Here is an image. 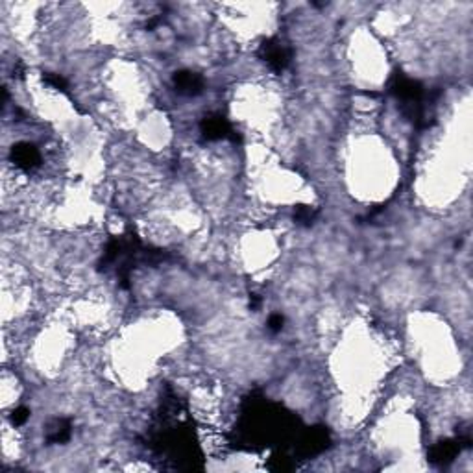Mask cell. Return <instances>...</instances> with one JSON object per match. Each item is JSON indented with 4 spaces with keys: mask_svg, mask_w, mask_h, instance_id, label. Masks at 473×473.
<instances>
[{
    "mask_svg": "<svg viewBox=\"0 0 473 473\" xmlns=\"http://www.w3.org/2000/svg\"><path fill=\"white\" fill-rule=\"evenodd\" d=\"M70 434H73V424L67 418H56L47 427V442L49 444H65L70 440Z\"/></svg>",
    "mask_w": 473,
    "mask_h": 473,
    "instance_id": "cell-9",
    "label": "cell"
},
{
    "mask_svg": "<svg viewBox=\"0 0 473 473\" xmlns=\"http://www.w3.org/2000/svg\"><path fill=\"white\" fill-rule=\"evenodd\" d=\"M23 73H25V67H23V63H20V61H17V63H15V68H13V76H17V78H23Z\"/></svg>",
    "mask_w": 473,
    "mask_h": 473,
    "instance_id": "cell-16",
    "label": "cell"
},
{
    "mask_svg": "<svg viewBox=\"0 0 473 473\" xmlns=\"http://www.w3.org/2000/svg\"><path fill=\"white\" fill-rule=\"evenodd\" d=\"M261 307V296L259 294H250V309L252 311H257V309Z\"/></svg>",
    "mask_w": 473,
    "mask_h": 473,
    "instance_id": "cell-15",
    "label": "cell"
},
{
    "mask_svg": "<svg viewBox=\"0 0 473 473\" xmlns=\"http://www.w3.org/2000/svg\"><path fill=\"white\" fill-rule=\"evenodd\" d=\"M331 446V434L324 425H314L302 431L296 438V455L300 459H311Z\"/></svg>",
    "mask_w": 473,
    "mask_h": 473,
    "instance_id": "cell-2",
    "label": "cell"
},
{
    "mask_svg": "<svg viewBox=\"0 0 473 473\" xmlns=\"http://www.w3.org/2000/svg\"><path fill=\"white\" fill-rule=\"evenodd\" d=\"M30 418V409H26V407H19V409H15L13 412H11V424L13 425H25L26 422H28Z\"/></svg>",
    "mask_w": 473,
    "mask_h": 473,
    "instance_id": "cell-13",
    "label": "cell"
},
{
    "mask_svg": "<svg viewBox=\"0 0 473 473\" xmlns=\"http://www.w3.org/2000/svg\"><path fill=\"white\" fill-rule=\"evenodd\" d=\"M318 216V211L311 205H297L294 209V222L302 228H311Z\"/></svg>",
    "mask_w": 473,
    "mask_h": 473,
    "instance_id": "cell-10",
    "label": "cell"
},
{
    "mask_svg": "<svg viewBox=\"0 0 473 473\" xmlns=\"http://www.w3.org/2000/svg\"><path fill=\"white\" fill-rule=\"evenodd\" d=\"M388 91H391L400 102L409 106V109L424 106V97H425L424 85H422L418 80L405 76L403 73H395L394 76H392L391 83H388Z\"/></svg>",
    "mask_w": 473,
    "mask_h": 473,
    "instance_id": "cell-3",
    "label": "cell"
},
{
    "mask_svg": "<svg viewBox=\"0 0 473 473\" xmlns=\"http://www.w3.org/2000/svg\"><path fill=\"white\" fill-rule=\"evenodd\" d=\"M43 80L47 85H50L52 89H56V91H59V93H67V82H65L63 76H59V74H52V73H47L43 74Z\"/></svg>",
    "mask_w": 473,
    "mask_h": 473,
    "instance_id": "cell-12",
    "label": "cell"
},
{
    "mask_svg": "<svg viewBox=\"0 0 473 473\" xmlns=\"http://www.w3.org/2000/svg\"><path fill=\"white\" fill-rule=\"evenodd\" d=\"M462 449L464 446L460 444L459 438L440 440L438 444L429 449V462L434 466H448L459 457Z\"/></svg>",
    "mask_w": 473,
    "mask_h": 473,
    "instance_id": "cell-6",
    "label": "cell"
},
{
    "mask_svg": "<svg viewBox=\"0 0 473 473\" xmlns=\"http://www.w3.org/2000/svg\"><path fill=\"white\" fill-rule=\"evenodd\" d=\"M257 54L264 63L272 68L274 73H283L285 68L290 65V59H293V50H290V47L285 44L283 41L276 39V37L263 41L261 47H259Z\"/></svg>",
    "mask_w": 473,
    "mask_h": 473,
    "instance_id": "cell-4",
    "label": "cell"
},
{
    "mask_svg": "<svg viewBox=\"0 0 473 473\" xmlns=\"http://www.w3.org/2000/svg\"><path fill=\"white\" fill-rule=\"evenodd\" d=\"M269 468L272 469V472H288V469L294 468V462L287 453L279 451V453L272 455V459H270L269 462Z\"/></svg>",
    "mask_w": 473,
    "mask_h": 473,
    "instance_id": "cell-11",
    "label": "cell"
},
{
    "mask_svg": "<svg viewBox=\"0 0 473 473\" xmlns=\"http://www.w3.org/2000/svg\"><path fill=\"white\" fill-rule=\"evenodd\" d=\"M172 85L180 94L185 97H198L204 91V78L192 70H178L172 74Z\"/></svg>",
    "mask_w": 473,
    "mask_h": 473,
    "instance_id": "cell-8",
    "label": "cell"
},
{
    "mask_svg": "<svg viewBox=\"0 0 473 473\" xmlns=\"http://www.w3.org/2000/svg\"><path fill=\"white\" fill-rule=\"evenodd\" d=\"M10 157L11 161L15 163V166H19V168L26 172L35 171L41 165L39 150L32 142H17V145H13Z\"/></svg>",
    "mask_w": 473,
    "mask_h": 473,
    "instance_id": "cell-7",
    "label": "cell"
},
{
    "mask_svg": "<svg viewBox=\"0 0 473 473\" xmlns=\"http://www.w3.org/2000/svg\"><path fill=\"white\" fill-rule=\"evenodd\" d=\"M266 326H269V329L272 333H279L285 326V317L283 314H279V312H274V314H270Z\"/></svg>",
    "mask_w": 473,
    "mask_h": 473,
    "instance_id": "cell-14",
    "label": "cell"
},
{
    "mask_svg": "<svg viewBox=\"0 0 473 473\" xmlns=\"http://www.w3.org/2000/svg\"><path fill=\"white\" fill-rule=\"evenodd\" d=\"M200 133L205 141H222V139H230L233 142H240V135H237L228 118L219 115V113H211L205 115L200 122Z\"/></svg>",
    "mask_w": 473,
    "mask_h": 473,
    "instance_id": "cell-5",
    "label": "cell"
},
{
    "mask_svg": "<svg viewBox=\"0 0 473 473\" xmlns=\"http://www.w3.org/2000/svg\"><path fill=\"white\" fill-rule=\"evenodd\" d=\"M296 425V416L285 412L283 407L269 403L263 395L252 394L244 401L242 425L237 429V444H244L248 449L255 446H272L274 442L293 436Z\"/></svg>",
    "mask_w": 473,
    "mask_h": 473,
    "instance_id": "cell-1",
    "label": "cell"
}]
</instances>
